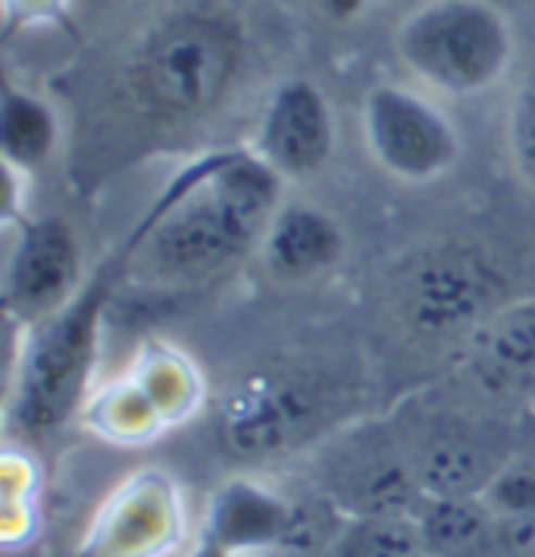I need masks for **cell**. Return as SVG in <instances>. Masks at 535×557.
Here are the masks:
<instances>
[{
  "mask_svg": "<svg viewBox=\"0 0 535 557\" xmlns=\"http://www.w3.org/2000/svg\"><path fill=\"white\" fill-rule=\"evenodd\" d=\"M288 185L251 148L204 153L166 182L126 238V276L163 292L204 288L251 260Z\"/></svg>",
  "mask_w": 535,
  "mask_h": 557,
  "instance_id": "1",
  "label": "cell"
},
{
  "mask_svg": "<svg viewBox=\"0 0 535 557\" xmlns=\"http://www.w3.org/2000/svg\"><path fill=\"white\" fill-rule=\"evenodd\" d=\"M120 278H126V248L88 273L57 313L20 332L7 382V423L23 438H48L78 423L85 398L98 385L103 313Z\"/></svg>",
  "mask_w": 535,
  "mask_h": 557,
  "instance_id": "2",
  "label": "cell"
},
{
  "mask_svg": "<svg viewBox=\"0 0 535 557\" xmlns=\"http://www.w3.org/2000/svg\"><path fill=\"white\" fill-rule=\"evenodd\" d=\"M245 66L235 23L207 10H182L138 41L126 66L132 107L160 128L210 123L232 98Z\"/></svg>",
  "mask_w": 535,
  "mask_h": 557,
  "instance_id": "3",
  "label": "cell"
},
{
  "mask_svg": "<svg viewBox=\"0 0 535 557\" xmlns=\"http://www.w3.org/2000/svg\"><path fill=\"white\" fill-rule=\"evenodd\" d=\"M391 48L413 85L466 101L510 76L517 35L495 0H423L395 26Z\"/></svg>",
  "mask_w": 535,
  "mask_h": 557,
  "instance_id": "4",
  "label": "cell"
},
{
  "mask_svg": "<svg viewBox=\"0 0 535 557\" xmlns=\"http://www.w3.org/2000/svg\"><path fill=\"white\" fill-rule=\"evenodd\" d=\"M341 392L332 376L298 363H273L232 380L213 401V435L223 455L270 463L326 438Z\"/></svg>",
  "mask_w": 535,
  "mask_h": 557,
  "instance_id": "5",
  "label": "cell"
},
{
  "mask_svg": "<svg viewBox=\"0 0 535 557\" xmlns=\"http://www.w3.org/2000/svg\"><path fill=\"white\" fill-rule=\"evenodd\" d=\"M510 301L501 273L466 245H438L413 253L391 276L388 307L401 335L423 348H451L476 335Z\"/></svg>",
  "mask_w": 535,
  "mask_h": 557,
  "instance_id": "6",
  "label": "cell"
},
{
  "mask_svg": "<svg viewBox=\"0 0 535 557\" xmlns=\"http://www.w3.org/2000/svg\"><path fill=\"white\" fill-rule=\"evenodd\" d=\"M357 128L373 170L408 188L445 182L463 160L455 116L433 91L413 82L385 78L370 85L360 98Z\"/></svg>",
  "mask_w": 535,
  "mask_h": 557,
  "instance_id": "7",
  "label": "cell"
},
{
  "mask_svg": "<svg viewBox=\"0 0 535 557\" xmlns=\"http://www.w3.org/2000/svg\"><path fill=\"white\" fill-rule=\"evenodd\" d=\"M313 488L345 517H413L426 498L405 442L385 423H348L313 455Z\"/></svg>",
  "mask_w": 535,
  "mask_h": 557,
  "instance_id": "8",
  "label": "cell"
},
{
  "mask_svg": "<svg viewBox=\"0 0 535 557\" xmlns=\"http://www.w3.org/2000/svg\"><path fill=\"white\" fill-rule=\"evenodd\" d=\"M85 251L76 226L60 213H20L7 220L0 298L16 330H32L85 285Z\"/></svg>",
  "mask_w": 535,
  "mask_h": 557,
  "instance_id": "9",
  "label": "cell"
},
{
  "mask_svg": "<svg viewBox=\"0 0 535 557\" xmlns=\"http://www.w3.org/2000/svg\"><path fill=\"white\" fill-rule=\"evenodd\" d=\"M188 548V507L176 476L138 467L116 482L76 545V557H178Z\"/></svg>",
  "mask_w": 535,
  "mask_h": 557,
  "instance_id": "10",
  "label": "cell"
},
{
  "mask_svg": "<svg viewBox=\"0 0 535 557\" xmlns=\"http://www.w3.org/2000/svg\"><path fill=\"white\" fill-rule=\"evenodd\" d=\"M248 148L291 188L329 170L338 151V120L313 78H285L266 98Z\"/></svg>",
  "mask_w": 535,
  "mask_h": 557,
  "instance_id": "11",
  "label": "cell"
},
{
  "mask_svg": "<svg viewBox=\"0 0 535 557\" xmlns=\"http://www.w3.org/2000/svg\"><path fill=\"white\" fill-rule=\"evenodd\" d=\"M423 495H483L513 445L495 438L488 426L463 410L413 417L410 426H395Z\"/></svg>",
  "mask_w": 535,
  "mask_h": 557,
  "instance_id": "12",
  "label": "cell"
},
{
  "mask_svg": "<svg viewBox=\"0 0 535 557\" xmlns=\"http://www.w3.org/2000/svg\"><path fill=\"white\" fill-rule=\"evenodd\" d=\"M254 260L279 288H313L348 260V232L329 207L285 191L257 242Z\"/></svg>",
  "mask_w": 535,
  "mask_h": 557,
  "instance_id": "13",
  "label": "cell"
},
{
  "mask_svg": "<svg viewBox=\"0 0 535 557\" xmlns=\"http://www.w3.org/2000/svg\"><path fill=\"white\" fill-rule=\"evenodd\" d=\"M473 392L495 405H535V298L498 307L458 355Z\"/></svg>",
  "mask_w": 535,
  "mask_h": 557,
  "instance_id": "14",
  "label": "cell"
},
{
  "mask_svg": "<svg viewBox=\"0 0 535 557\" xmlns=\"http://www.w3.org/2000/svg\"><path fill=\"white\" fill-rule=\"evenodd\" d=\"M288 510L291 495L254 476H229L207 498L201 532L235 557H273Z\"/></svg>",
  "mask_w": 535,
  "mask_h": 557,
  "instance_id": "15",
  "label": "cell"
},
{
  "mask_svg": "<svg viewBox=\"0 0 535 557\" xmlns=\"http://www.w3.org/2000/svg\"><path fill=\"white\" fill-rule=\"evenodd\" d=\"M78 423L95 438L116 448H141L173 432L163 410L128 367L110 380H98L91 395L85 398Z\"/></svg>",
  "mask_w": 535,
  "mask_h": 557,
  "instance_id": "16",
  "label": "cell"
},
{
  "mask_svg": "<svg viewBox=\"0 0 535 557\" xmlns=\"http://www.w3.org/2000/svg\"><path fill=\"white\" fill-rule=\"evenodd\" d=\"M63 123L60 113L41 91L7 82L0 98V153L3 170L32 178L60 151Z\"/></svg>",
  "mask_w": 535,
  "mask_h": 557,
  "instance_id": "17",
  "label": "cell"
},
{
  "mask_svg": "<svg viewBox=\"0 0 535 557\" xmlns=\"http://www.w3.org/2000/svg\"><path fill=\"white\" fill-rule=\"evenodd\" d=\"M413 520L430 557H498L501 517L483 495H426Z\"/></svg>",
  "mask_w": 535,
  "mask_h": 557,
  "instance_id": "18",
  "label": "cell"
},
{
  "mask_svg": "<svg viewBox=\"0 0 535 557\" xmlns=\"http://www.w3.org/2000/svg\"><path fill=\"white\" fill-rule=\"evenodd\" d=\"M128 370L163 410L170 430L191 423L207 405V382L198 360L166 338H145L128 357Z\"/></svg>",
  "mask_w": 535,
  "mask_h": 557,
  "instance_id": "19",
  "label": "cell"
},
{
  "mask_svg": "<svg viewBox=\"0 0 535 557\" xmlns=\"http://www.w3.org/2000/svg\"><path fill=\"white\" fill-rule=\"evenodd\" d=\"M38 482L26 448L7 445L0 455V542L7 552L26 545L38 530Z\"/></svg>",
  "mask_w": 535,
  "mask_h": 557,
  "instance_id": "20",
  "label": "cell"
},
{
  "mask_svg": "<svg viewBox=\"0 0 535 557\" xmlns=\"http://www.w3.org/2000/svg\"><path fill=\"white\" fill-rule=\"evenodd\" d=\"M326 557H426L413 517H348Z\"/></svg>",
  "mask_w": 535,
  "mask_h": 557,
  "instance_id": "21",
  "label": "cell"
},
{
  "mask_svg": "<svg viewBox=\"0 0 535 557\" xmlns=\"http://www.w3.org/2000/svg\"><path fill=\"white\" fill-rule=\"evenodd\" d=\"M505 157L517 182L535 195V70L517 82L505 110Z\"/></svg>",
  "mask_w": 535,
  "mask_h": 557,
  "instance_id": "22",
  "label": "cell"
},
{
  "mask_svg": "<svg viewBox=\"0 0 535 557\" xmlns=\"http://www.w3.org/2000/svg\"><path fill=\"white\" fill-rule=\"evenodd\" d=\"M483 502L501 520L535 513V451L513 445L498 473L485 485Z\"/></svg>",
  "mask_w": 535,
  "mask_h": 557,
  "instance_id": "23",
  "label": "cell"
},
{
  "mask_svg": "<svg viewBox=\"0 0 535 557\" xmlns=\"http://www.w3.org/2000/svg\"><path fill=\"white\" fill-rule=\"evenodd\" d=\"M70 0H3V20L7 26H41L57 23L63 16Z\"/></svg>",
  "mask_w": 535,
  "mask_h": 557,
  "instance_id": "24",
  "label": "cell"
},
{
  "mask_svg": "<svg viewBox=\"0 0 535 557\" xmlns=\"http://www.w3.org/2000/svg\"><path fill=\"white\" fill-rule=\"evenodd\" d=\"M498 557H535V513L501 520Z\"/></svg>",
  "mask_w": 535,
  "mask_h": 557,
  "instance_id": "25",
  "label": "cell"
},
{
  "mask_svg": "<svg viewBox=\"0 0 535 557\" xmlns=\"http://www.w3.org/2000/svg\"><path fill=\"white\" fill-rule=\"evenodd\" d=\"M326 16L332 20H354L357 13L370 3V0H313Z\"/></svg>",
  "mask_w": 535,
  "mask_h": 557,
  "instance_id": "26",
  "label": "cell"
},
{
  "mask_svg": "<svg viewBox=\"0 0 535 557\" xmlns=\"http://www.w3.org/2000/svg\"><path fill=\"white\" fill-rule=\"evenodd\" d=\"M178 557H235L232 552H226L220 542H213V539H207L204 532H198L191 542H188V548L182 552Z\"/></svg>",
  "mask_w": 535,
  "mask_h": 557,
  "instance_id": "27",
  "label": "cell"
},
{
  "mask_svg": "<svg viewBox=\"0 0 535 557\" xmlns=\"http://www.w3.org/2000/svg\"><path fill=\"white\" fill-rule=\"evenodd\" d=\"M533 413H535V405H533Z\"/></svg>",
  "mask_w": 535,
  "mask_h": 557,
  "instance_id": "28",
  "label": "cell"
},
{
  "mask_svg": "<svg viewBox=\"0 0 535 557\" xmlns=\"http://www.w3.org/2000/svg\"><path fill=\"white\" fill-rule=\"evenodd\" d=\"M426 557H430V555H426Z\"/></svg>",
  "mask_w": 535,
  "mask_h": 557,
  "instance_id": "29",
  "label": "cell"
}]
</instances>
